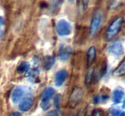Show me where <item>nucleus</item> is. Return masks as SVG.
Here are the masks:
<instances>
[{
  "label": "nucleus",
  "instance_id": "1",
  "mask_svg": "<svg viewBox=\"0 0 125 116\" xmlns=\"http://www.w3.org/2000/svg\"><path fill=\"white\" fill-rule=\"evenodd\" d=\"M123 22V17H116L112 22L111 23V25L109 26L106 32V39L111 40V38H113L118 33H119L120 29L122 27V25Z\"/></svg>",
  "mask_w": 125,
  "mask_h": 116
},
{
  "label": "nucleus",
  "instance_id": "2",
  "mask_svg": "<svg viewBox=\"0 0 125 116\" xmlns=\"http://www.w3.org/2000/svg\"><path fill=\"white\" fill-rule=\"evenodd\" d=\"M84 92L81 87H75L74 90H72L71 94L69 98V106L71 108H75L81 102H82V98H83Z\"/></svg>",
  "mask_w": 125,
  "mask_h": 116
},
{
  "label": "nucleus",
  "instance_id": "3",
  "mask_svg": "<svg viewBox=\"0 0 125 116\" xmlns=\"http://www.w3.org/2000/svg\"><path fill=\"white\" fill-rule=\"evenodd\" d=\"M57 32L61 36H66L70 33L71 28H70V26L68 22H66L63 20H61L57 25Z\"/></svg>",
  "mask_w": 125,
  "mask_h": 116
},
{
  "label": "nucleus",
  "instance_id": "4",
  "mask_svg": "<svg viewBox=\"0 0 125 116\" xmlns=\"http://www.w3.org/2000/svg\"><path fill=\"white\" fill-rule=\"evenodd\" d=\"M55 93V90L52 88H47L45 90L43 94V98H42V102H41V107L44 110H46L49 108L50 106V99L52 98V97L53 96V94Z\"/></svg>",
  "mask_w": 125,
  "mask_h": 116
},
{
  "label": "nucleus",
  "instance_id": "5",
  "mask_svg": "<svg viewBox=\"0 0 125 116\" xmlns=\"http://www.w3.org/2000/svg\"><path fill=\"white\" fill-rule=\"evenodd\" d=\"M101 22V16L100 15L96 14L95 16H94L92 20V22H91V26H90V34L94 35V33H96V31L99 28V25H100Z\"/></svg>",
  "mask_w": 125,
  "mask_h": 116
},
{
  "label": "nucleus",
  "instance_id": "6",
  "mask_svg": "<svg viewBox=\"0 0 125 116\" xmlns=\"http://www.w3.org/2000/svg\"><path fill=\"white\" fill-rule=\"evenodd\" d=\"M109 50L111 51V53L114 54L116 55H121L123 53V45L120 42H115L113 43L111 46L109 47Z\"/></svg>",
  "mask_w": 125,
  "mask_h": 116
},
{
  "label": "nucleus",
  "instance_id": "7",
  "mask_svg": "<svg viewBox=\"0 0 125 116\" xmlns=\"http://www.w3.org/2000/svg\"><path fill=\"white\" fill-rule=\"evenodd\" d=\"M33 104V97H27V98L23 99L21 101V102L20 103V109L23 112L29 110L31 108V107Z\"/></svg>",
  "mask_w": 125,
  "mask_h": 116
},
{
  "label": "nucleus",
  "instance_id": "8",
  "mask_svg": "<svg viewBox=\"0 0 125 116\" xmlns=\"http://www.w3.org/2000/svg\"><path fill=\"white\" fill-rule=\"evenodd\" d=\"M67 77V72L65 70H61L57 72L55 76V84L57 86H61L65 81V79Z\"/></svg>",
  "mask_w": 125,
  "mask_h": 116
},
{
  "label": "nucleus",
  "instance_id": "9",
  "mask_svg": "<svg viewBox=\"0 0 125 116\" xmlns=\"http://www.w3.org/2000/svg\"><path fill=\"white\" fill-rule=\"evenodd\" d=\"M96 58V50L95 47L92 46L87 51V67H90L94 63Z\"/></svg>",
  "mask_w": 125,
  "mask_h": 116
},
{
  "label": "nucleus",
  "instance_id": "10",
  "mask_svg": "<svg viewBox=\"0 0 125 116\" xmlns=\"http://www.w3.org/2000/svg\"><path fill=\"white\" fill-rule=\"evenodd\" d=\"M23 96V90L21 88H16L14 90L12 93V101L14 103L18 102L21 99Z\"/></svg>",
  "mask_w": 125,
  "mask_h": 116
},
{
  "label": "nucleus",
  "instance_id": "11",
  "mask_svg": "<svg viewBox=\"0 0 125 116\" xmlns=\"http://www.w3.org/2000/svg\"><path fill=\"white\" fill-rule=\"evenodd\" d=\"M123 96H124V94H123V90L121 89H116L113 92V97H112L113 101L115 102H121L123 99Z\"/></svg>",
  "mask_w": 125,
  "mask_h": 116
},
{
  "label": "nucleus",
  "instance_id": "12",
  "mask_svg": "<svg viewBox=\"0 0 125 116\" xmlns=\"http://www.w3.org/2000/svg\"><path fill=\"white\" fill-rule=\"evenodd\" d=\"M94 68L92 67V68L89 69V71L87 72V76H86V85H90L91 83H92L93 80H94Z\"/></svg>",
  "mask_w": 125,
  "mask_h": 116
},
{
  "label": "nucleus",
  "instance_id": "13",
  "mask_svg": "<svg viewBox=\"0 0 125 116\" xmlns=\"http://www.w3.org/2000/svg\"><path fill=\"white\" fill-rule=\"evenodd\" d=\"M54 63V59L52 56H47L44 60V67L45 69H50Z\"/></svg>",
  "mask_w": 125,
  "mask_h": 116
},
{
  "label": "nucleus",
  "instance_id": "14",
  "mask_svg": "<svg viewBox=\"0 0 125 116\" xmlns=\"http://www.w3.org/2000/svg\"><path fill=\"white\" fill-rule=\"evenodd\" d=\"M28 68H29V64H28V62H21V65H20V66L18 67L17 72L19 73H25V72L28 71Z\"/></svg>",
  "mask_w": 125,
  "mask_h": 116
},
{
  "label": "nucleus",
  "instance_id": "15",
  "mask_svg": "<svg viewBox=\"0 0 125 116\" xmlns=\"http://www.w3.org/2000/svg\"><path fill=\"white\" fill-rule=\"evenodd\" d=\"M125 72V66H124V61H123L120 64V66H118V68L115 70V74L116 75H123L124 74Z\"/></svg>",
  "mask_w": 125,
  "mask_h": 116
},
{
  "label": "nucleus",
  "instance_id": "16",
  "mask_svg": "<svg viewBox=\"0 0 125 116\" xmlns=\"http://www.w3.org/2000/svg\"><path fill=\"white\" fill-rule=\"evenodd\" d=\"M111 114H112V116H119V110L118 109H111Z\"/></svg>",
  "mask_w": 125,
  "mask_h": 116
},
{
  "label": "nucleus",
  "instance_id": "17",
  "mask_svg": "<svg viewBox=\"0 0 125 116\" xmlns=\"http://www.w3.org/2000/svg\"><path fill=\"white\" fill-rule=\"evenodd\" d=\"M45 116H58L57 111H51V112L47 113Z\"/></svg>",
  "mask_w": 125,
  "mask_h": 116
},
{
  "label": "nucleus",
  "instance_id": "18",
  "mask_svg": "<svg viewBox=\"0 0 125 116\" xmlns=\"http://www.w3.org/2000/svg\"><path fill=\"white\" fill-rule=\"evenodd\" d=\"M59 98H60V96L57 95V97H56V99H55V105H56V107H59V102H60Z\"/></svg>",
  "mask_w": 125,
  "mask_h": 116
},
{
  "label": "nucleus",
  "instance_id": "19",
  "mask_svg": "<svg viewBox=\"0 0 125 116\" xmlns=\"http://www.w3.org/2000/svg\"><path fill=\"white\" fill-rule=\"evenodd\" d=\"M10 116H22V115H21V114H20V113L16 112V113H12V114H10Z\"/></svg>",
  "mask_w": 125,
  "mask_h": 116
},
{
  "label": "nucleus",
  "instance_id": "20",
  "mask_svg": "<svg viewBox=\"0 0 125 116\" xmlns=\"http://www.w3.org/2000/svg\"><path fill=\"white\" fill-rule=\"evenodd\" d=\"M119 116H124V113H121V114Z\"/></svg>",
  "mask_w": 125,
  "mask_h": 116
},
{
  "label": "nucleus",
  "instance_id": "21",
  "mask_svg": "<svg viewBox=\"0 0 125 116\" xmlns=\"http://www.w3.org/2000/svg\"><path fill=\"white\" fill-rule=\"evenodd\" d=\"M2 33H3V32L1 31V30H0V36H1V35H2Z\"/></svg>",
  "mask_w": 125,
  "mask_h": 116
}]
</instances>
